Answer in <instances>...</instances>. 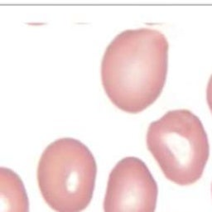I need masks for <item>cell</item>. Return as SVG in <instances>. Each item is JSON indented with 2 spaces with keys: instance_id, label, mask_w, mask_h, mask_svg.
<instances>
[{
  "instance_id": "obj_1",
  "label": "cell",
  "mask_w": 212,
  "mask_h": 212,
  "mask_svg": "<svg viewBox=\"0 0 212 212\" xmlns=\"http://www.w3.org/2000/svg\"><path fill=\"white\" fill-rule=\"evenodd\" d=\"M168 41L151 27L128 29L107 46L101 63V80L109 99L131 113L150 106L165 85Z\"/></svg>"
},
{
  "instance_id": "obj_2",
  "label": "cell",
  "mask_w": 212,
  "mask_h": 212,
  "mask_svg": "<svg viewBox=\"0 0 212 212\" xmlns=\"http://www.w3.org/2000/svg\"><path fill=\"white\" fill-rule=\"evenodd\" d=\"M147 146L166 177L181 186L200 178L210 154L202 122L185 109L170 110L151 123Z\"/></svg>"
},
{
  "instance_id": "obj_3",
  "label": "cell",
  "mask_w": 212,
  "mask_h": 212,
  "mask_svg": "<svg viewBox=\"0 0 212 212\" xmlns=\"http://www.w3.org/2000/svg\"><path fill=\"white\" fill-rule=\"evenodd\" d=\"M97 166L90 149L79 140L60 139L46 147L37 166L42 197L56 212H80L93 196Z\"/></svg>"
},
{
  "instance_id": "obj_4",
  "label": "cell",
  "mask_w": 212,
  "mask_h": 212,
  "mask_svg": "<svg viewBox=\"0 0 212 212\" xmlns=\"http://www.w3.org/2000/svg\"><path fill=\"white\" fill-rule=\"evenodd\" d=\"M158 185L141 159L128 157L109 174L104 200L105 212H154Z\"/></svg>"
},
{
  "instance_id": "obj_5",
  "label": "cell",
  "mask_w": 212,
  "mask_h": 212,
  "mask_svg": "<svg viewBox=\"0 0 212 212\" xmlns=\"http://www.w3.org/2000/svg\"><path fill=\"white\" fill-rule=\"evenodd\" d=\"M28 199L22 180L12 170L0 169V212H28Z\"/></svg>"
},
{
  "instance_id": "obj_6",
  "label": "cell",
  "mask_w": 212,
  "mask_h": 212,
  "mask_svg": "<svg viewBox=\"0 0 212 212\" xmlns=\"http://www.w3.org/2000/svg\"><path fill=\"white\" fill-rule=\"evenodd\" d=\"M206 99L210 107V109L212 113V74L209 79L207 88H206Z\"/></svg>"
},
{
  "instance_id": "obj_7",
  "label": "cell",
  "mask_w": 212,
  "mask_h": 212,
  "mask_svg": "<svg viewBox=\"0 0 212 212\" xmlns=\"http://www.w3.org/2000/svg\"><path fill=\"white\" fill-rule=\"evenodd\" d=\"M211 191H212V186H211Z\"/></svg>"
}]
</instances>
